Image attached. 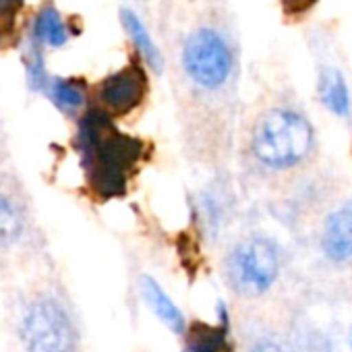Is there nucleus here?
Returning a JSON list of instances; mask_svg holds the SVG:
<instances>
[{
  "label": "nucleus",
  "instance_id": "f8f14e48",
  "mask_svg": "<svg viewBox=\"0 0 352 352\" xmlns=\"http://www.w3.org/2000/svg\"><path fill=\"white\" fill-rule=\"evenodd\" d=\"M48 94L63 112H75L85 104V85L77 79H52Z\"/></svg>",
  "mask_w": 352,
  "mask_h": 352
},
{
  "label": "nucleus",
  "instance_id": "ddd939ff",
  "mask_svg": "<svg viewBox=\"0 0 352 352\" xmlns=\"http://www.w3.org/2000/svg\"><path fill=\"white\" fill-rule=\"evenodd\" d=\"M23 232V214L19 206L5 193H0V247L13 245Z\"/></svg>",
  "mask_w": 352,
  "mask_h": 352
},
{
  "label": "nucleus",
  "instance_id": "1a4fd4ad",
  "mask_svg": "<svg viewBox=\"0 0 352 352\" xmlns=\"http://www.w3.org/2000/svg\"><path fill=\"white\" fill-rule=\"evenodd\" d=\"M34 42L60 48L69 42V30L54 7H44L34 21Z\"/></svg>",
  "mask_w": 352,
  "mask_h": 352
},
{
  "label": "nucleus",
  "instance_id": "0eeeda50",
  "mask_svg": "<svg viewBox=\"0 0 352 352\" xmlns=\"http://www.w3.org/2000/svg\"><path fill=\"white\" fill-rule=\"evenodd\" d=\"M321 247L333 261H346L352 257V208H340L333 212L323 228Z\"/></svg>",
  "mask_w": 352,
  "mask_h": 352
},
{
  "label": "nucleus",
  "instance_id": "6e6552de",
  "mask_svg": "<svg viewBox=\"0 0 352 352\" xmlns=\"http://www.w3.org/2000/svg\"><path fill=\"white\" fill-rule=\"evenodd\" d=\"M141 294L143 298L147 300V305L153 309V313L176 333H181L185 329V317L183 313L179 311V307H176L168 294L157 286V282L149 276H143L141 278Z\"/></svg>",
  "mask_w": 352,
  "mask_h": 352
},
{
  "label": "nucleus",
  "instance_id": "9d476101",
  "mask_svg": "<svg viewBox=\"0 0 352 352\" xmlns=\"http://www.w3.org/2000/svg\"><path fill=\"white\" fill-rule=\"evenodd\" d=\"M319 96L323 104L340 116H346L350 110V96L344 77L336 69H321L319 73Z\"/></svg>",
  "mask_w": 352,
  "mask_h": 352
},
{
  "label": "nucleus",
  "instance_id": "9b49d317",
  "mask_svg": "<svg viewBox=\"0 0 352 352\" xmlns=\"http://www.w3.org/2000/svg\"><path fill=\"white\" fill-rule=\"evenodd\" d=\"M120 19H122L124 30L129 32V36H131L133 42L137 44V48H139L141 56L145 58V63H147L155 73H160L162 67H164V56H162V52L157 50V46L151 42V38H149L147 30L143 28V23L139 21V17H137L135 13H131L129 9H122Z\"/></svg>",
  "mask_w": 352,
  "mask_h": 352
},
{
  "label": "nucleus",
  "instance_id": "dca6fc26",
  "mask_svg": "<svg viewBox=\"0 0 352 352\" xmlns=\"http://www.w3.org/2000/svg\"><path fill=\"white\" fill-rule=\"evenodd\" d=\"M25 0H0V42H7L13 34L15 17L23 9Z\"/></svg>",
  "mask_w": 352,
  "mask_h": 352
},
{
  "label": "nucleus",
  "instance_id": "a211bd4d",
  "mask_svg": "<svg viewBox=\"0 0 352 352\" xmlns=\"http://www.w3.org/2000/svg\"><path fill=\"white\" fill-rule=\"evenodd\" d=\"M251 352H286L280 344H276V342H259V344H255L253 348H251Z\"/></svg>",
  "mask_w": 352,
  "mask_h": 352
},
{
  "label": "nucleus",
  "instance_id": "4468645a",
  "mask_svg": "<svg viewBox=\"0 0 352 352\" xmlns=\"http://www.w3.org/2000/svg\"><path fill=\"white\" fill-rule=\"evenodd\" d=\"M222 350H226V338L222 329L199 325V323L191 329L189 346L185 348V352H222Z\"/></svg>",
  "mask_w": 352,
  "mask_h": 352
},
{
  "label": "nucleus",
  "instance_id": "39448f33",
  "mask_svg": "<svg viewBox=\"0 0 352 352\" xmlns=\"http://www.w3.org/2000/svg\"><path fill=\"white\" fill-rule=\"evenodd\" d=\"M21 338L30 352H75L77 346V331L69 313L50 296H40L28 305Z\"/></svg>",
  "mask_w": 352,
  "mask_h": 352
},
{
  "label": "nucleus",
  "instance_id": "2eb2a0df",
  "mask_svg": "<svg viewBox=\"0 0 352 352\" xmlns=\"http://www.w3.org/2000/svg\"><path fill=\"white\" fill-rule=\"evenodd\" d=\"M25 71H28V81H30L32 89L38 91V89L46 87V83H48L46 65H44V58H42V52H40V44H36V42H34L32 50L25 56Z\"/></svg>",
  "mask_w": 352,
  "mask_h": 352
},
{
  "label": "nucleus",
  "instance_id": "f3484780",
  "mask_svg": "<svg viewBox=\"0 0 352 352\" xmlns=\"http://www.w3.org/2000/svg\"><path fill=\"white\" fill-rule=\"evenodd\" d=\"M278 5H280L284 19L298 21V19L307 17L319 5V0H278Z\"/></svg>",
  "mask_w": 352,
  "mask_h": 352
},
{
  "label": "nucleus",
  "instance_id": "20e7f679",
  "mask_svg": "<svg viewBox=\"0 0 352 352\" xmlns=\"http://www.w3.org/2000/svg\"><path fill=\"white\" fill-rule=\"evenodd\" d=\"M280 270L278 247L270 239H247L239 243L226 257L224 276L232 290L243 296H257L265 292Z\"/></svg>",
  "mask_w": 352,
  "mask_h": 352
},
{
  "label": "nucleus",
  "instance_id": "f03ea898",
  "mask_svg": "<svg viewBox=\"0 0 352 352\" xmlns=\"http://www.w3.org/2000/svg\"><path fill=\"white\" fill-rule=\"evenodd\" d=\"M251 160L265 172L302 168L315 155V129L290 96H276L253 116L247 135Z\"/></svg>",
  "mask_w": 352,
  "mask_h": 352
},
{
  "label": "nucleus",
  "instance_id": "7ed1b4c3",
  "mask_svg": "<svg viewBox=\"0 0 352 352\" xmlns=\"http://www.w3.org/2000/svg\"><path fill=\"white\" fill-rule=\"evenodd\" d=\"M77 147L83 155L91 189L102 199L122 195L126 172L141 157L143 143L116 131L104 108H91L79 120Z\"/></svg>",
  "mask_w": 352,
  "mask_h": 352
},
{
  "label": "nucleus",
  "instance_id": "f257e3e1",
  "mask_svg": "<svg viewBox=\"0 0 352 352\" xmlns=\"http://www.w3.org/2000/svg\"><path fill=\"white\" fill-rule=\"evenodd\" d=\"M160 36L185 124L222 133L234 114L241 30L230 0H160Z\"/></svg>",
  "mask_w": 352,
  "mask_h": 352
},
{
  "label": "nucleus",
  "instance_id": "6ab92c4d",
  "mask_svg": "<svg viewBox=\"0 0 352 352\" xmlns=\"http://www.w3.org/2000/svg\"><path fill=\"white\" fill-rule=\"evenodd\" d=\"M348 340H350V346H352V327H350V336H348Z\"/></svg>",
  "mask_w": 352,
  "mask_h": 352
},
{
  "label": "nucleus",
  "instance_id": "423d86ee",
  "mask_svg": "<svg viewBox=\"0 0 352 352\" xmlns=\"http://www.w3.org/2000/svg\"><path fill=\"white\" fill-rule=\"evenodd\" d=\"M147 73L139 60L129 63L120 71L108 75L98 87V100L108 114H129L147 96Z\"/></svg>",
  "mask_w": 352,
  "mask_h": 352
}]
</instances>
